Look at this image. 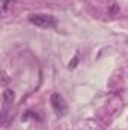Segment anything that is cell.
<instances>
[{
  "instance_id": "obj_4",
  "label": "cell",
  "mask_w": 128,
  "mask_h": 130,
  "mask_svg": "<svg viewBox=\"0 0 128 130\" xmlns=\"http://www.w3.org/2000/svg\"><path fill=\"white\" fill-rule=\"evenodd\" d=\"M119 12V5L116 0H109V15H116Z\"/></svg>"
},
{
  "instance_id": "obj_6",
  "label": "cell",
  "mask_w": 128,
  "mask_h": 130,
  "mask_svg": "<svg viewBox=\"0 0 128 130\" xmlns=\"http://www.w3.org/2000/svg\"><path fill=\"white\" fill-rule=\"evenodd\" d=\"M2 76H3V85H6V83H8V76H6V73L3 71V73H2Z\"/></svg>"
},
{
  "instance_id": "obj_5",
  "label": "cell",
  "mask_w": 128,
  "mask_h": 130,
  "mask_svg": "<svg viewBox=\"0 0 128 130\" xmlns=\"http://www.w3.org/2000/svg\"><path fill=\"white\" fill-rule=\"evenodd\" d=\"M14 2H15V0H2V12L9 11V9L14 6Z\"/></svg>"
},
{
  "instance_id": "obj_1",
  "label": "cell",
  "mask_w": 128,
  "mask_h": 130,
  "mask_svg": "<svg viewBox=\"0 0 128 130\" xmlns=\"http://www.w3.org/2000/svg\"><path fill=\"white\" fill-rule=\"evenodd\" d=\"M29 21L42 29H48V27H54L56 26V18L48 15V14H32L29 17Z\"/></svg>"
},
{
  "instance_id": "obj_2",
  "label": "cell",
  "mask_w": 128,
  "mask_h": 130,
  "mask_svg": "<svg viewBox=\"0 0 128 130\" xmlns=\"http://www.w3.org/2000/svg\"><path fill=\"white\" fill-rule=\"evenodd\" d=\"M50 100H51V106H53V109H54L59 115H65V113L68 112L66 101L63 100V97H62L59 92H53Z\"/></svg>"
},
{
  "instance_id": "obj_3",
  "label": "cell",
  "mask_w": 128,
  "mask_h": 130,
  "mask_svg": "<svg viewBox=\"0 0 128 130\" xmlns=\"http://www.w3.org/2000/svg\"><path fill=\"white\" fill-rule=\"evenodd\" d=\"M14 92H12V89H5L3 91V103H5V106H3V109H6L12 101H14Z\"/></svg>"
}]
</instances>
